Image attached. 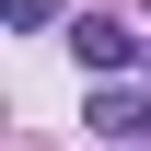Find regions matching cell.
<instances>
[{
  "instance_id": "1",
  "label": "cell",
  "mask_w": 151,
  "mask_h": 151,
  "mask_svg": "<svg viewBox=\"0 0 151 151\" xmlns=\"http://www.w3.org/2000/svg\"><path fill=\"white\" fill-rule=\"evenodd\" d=\"M70 58H81V70H139L151 47H139L116 12H70Z\"/></svg>"
},
{
  "instance_id": "2",
  "label": "cell",
  "mask_w": 151,
  "mask_h": 151,
  "mask_svg": "<svg viewBox=\"0 0 151 151\" xmlns=\"http://www.w3.org/2000/svg\"><path fill=\"white\" fill-rule=\"evenodd\" d=\"M93 128L105 139H151V93H93Z\"/></svg>"
},
{
  "instance_id": "3",
  "label": "cell",
  "mask_w": 151,
  "mask_h": 151,
  "mask_svg": "<svg viewBox=\"0 0 151 151\" xmlns=\"http://www.w3.org/2000/svg\"><path fill=\"white\" fill-rule=\"evenodd\" d=\"M0 23H12V35H35V23H58V0H0Z\"/></svg>"
}]
</instances>
